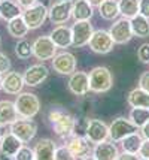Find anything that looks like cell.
Returning a JSON list of instances; mask_svg holds the SVG:
<instances>
[{"mask_svg": "<svg viewBox=\"0 0 149 160\" xmlns=\"http://www.w3.org/2000/svg\"><path fill=\"white\" fill-rule=\"evenodd\" d=\"M15 106L21 118H35L40 111V100L35 93L21 91L15 100Z\"/></svg>", "mask_w": 149, "mask_h": 160, "instance_id": "obj_3", "label": "cell"}, {"mask_svg": "<svg viewBox=\"0 0 149 160\" xmlns=\"http://www.w3.org/2000/svg\"><path fill=\"white\" fill-rule=\"evenodd\" d=\"M52 69H54V72H57L58 75L70 77L76 70V57L72 52H67V51L58 52L52 58Z\"/></svg>", "mask_w": 149, "mask_h": 160, "instance_id": "obj_11", "label": "cell"}, {"mask_svg": "<svg viewBox=\"0 0 149 160\" xmlns=\"http://www.w3.org/2000/svg\"><path fill=\"white\" fill-rule=\"evenodd\" d=\"M48 120L52 124V129L57 136H60L61 139H69L73 130H75V117L70 115L66 109L61 108H52L48 114Z\"/></svg>", "mask_w": 149, "mask_h": 160, "instance_id": "obj_1", "label": "cell"}, {"mask_svg": "<svg viewBox=\"0 0 149 160\" xmlns=\"http://www.w3.org/2000/svg\"><path fill=\"white\" fill-rule=\"evenodd\" d=\"M20 118L15 102L11 100H0V126H11L15 120Z\"/></svg>", "mask_w": 149, "mask_h": 160, "instance_id": "obj_23", "label": "cell"}, {"mask_svg": "<svg viewBox=\"0 0 149 160\" xmlns=\"http://www.w3.org/2000/svg\"><path fill=\"white\" fill-rule=\"evenodd\" d=\"M24 85L26 82H24V77L21 73L15 72V70H9L3 77V88L2 90L7 94H20Z\"/></svg>", "mask_w": 149, "mask_h": 160, "instance_id": "obj_17", "label": "cell"}, {"mask_svg": "<svg viewBox=\"0 0 149 160\" xmlns=\"http://www.w3.org/2000/svg\"><path fill=\"white\" fill-rule=\"evenodd\" d=\"M137 58L145 64L149 63V42H145L137 48Z\"/></svg>", "mask_w": 149, "mask_h": 160, "instance_id": "obj_35", "label": "cell"}, {"mask_svg": "<svg viewBox=\"0 0 149 160\" xmlns=\"http://www.w3.org/2000/svg\"><path fill=\"white\" fill-rule=\"evenodd\" d=\"M72 5L73 2H55L48 9V18L52 24H66L72 18Z\"/></svg>", "mask_w": 149, "mask_h": 160, "instance_id": "obj_15", "label": "cell"}, {"mask_svg": "<svg viewBox=\"0 0 149 160\" xmlns=\"http://www.w3.org/2000/svg\"><path fill=\"white\" fill-rule=\"evenodd\" d=\"M109 33L116 45H125L134 38L133 28H131V21L124 17L116 18L114 21V24L109 28Z\"/></svg>", "mask_w": 149, "mask_h": 160, "instance_id": "obj_4", "label": "cell"}, {"mask_svg": "<svg viewBox=\"0 0 149 160\" xmlns=\"http://www.w3.org/2000/svg\"><path fill=\"white\" fill-rule=\"evenodd\" d=\"M60 2H73V0H60Z\"/></svg>", "mask_w": 149, "mask_h": 160, "instance_id": "obj_47", "label": "cell"}, {"mask_svg": "<svg viewBox=\"0 0 149 160\" xmlns=\"http://www.w3.org/2000/svg\"><path fill=\"white\" fill-rule=\"evenodd\" d=\"M127 103L131 108L136 106H143V108H149V93L145 91L143 88L137 87L134 90H131L127 96Z\"/></svg>", "mask_w": 149, "mask_h": 160, "instance_id": "obj_28", "label": "cell"}, {"mask_svg": "<svg viewBox=\"0 0 149 160\" xmlns=\"http://www.w3.org/2000/svg\"><path fill=\"white\" fill-rule=\"evenodd\" d=\"M137 159H140L139 154H131L127 153V151H124L122 154H118V157H116V160H137Z\"/></svg>", "mask_w": 149, "mask_h": 160, "instance_id": "obj_41", "label": "cell"}, {"mask_svg": "<svg viewBox=\"0 0 149 160\" xmlns=\"http://www.w3.org/2000/svg\"><path fill=\"white\" fill-rule=\"evenodd\" d=\"M22 147V141L18 139L12 132L5 133L0 141V153L6 156L7 159H15V154Z\"/></svg>", "mask_w": 149, "mask_h": 160, "instance_id": "obj_19", "label": "cell"}, {"mask_svg": "<svg viewBox=\"0 0 149 160\" xmlns=\"http://www.w3.org/2000/svg\"><path fill=\"white\" fill-rule=\"evenodd\" d=\"M139 87L149 93V70L143 72L142 75L139 77Z\"/></svg>", "mask_w": 149, "mask_h": 160, "instance_id": "obj_38", "label": "cell"}, {"mask_svg": "<svg viewBox=\"0 0 149 160\" xmlns=\"http://www.w3.org/2000/svg\"><path fill=\"white\" fill-rule=\"evenodd\" d=\"M54 159L55 160H70V159H73V156L70 154L67 145H61V147H57L55 154H54Z\"/></svg>", "mask_w": 149, "mask_h": 160, "instance_id": "obj_36", "label": "cell"}, {"mask_svg": "<svg viewBox=\"0 0 149 160\" xmlns=\"http://www.w3.org/2000/svg\"><path fill=\"white\" fill-rule=\"evenodd\" d=\"M88 120L90 118H75V130H73V135L85 136V130H86V126H88Z\"/></svg>", "mask_w": 149, "mask_h": 160, "instance_id": "obj_33", "label": "cell"}, {"mask_svg": "<svg viewBox=\"0 0 149 160\" xmlns=\"http://www.w3.org/2000/svg\"><path fill=\"white\" fill-rule=\"evenodd\" d=\"M51 39L57 45V48H69L73 43L72 28L67 27L66 24H58L57 27H54V30H52Z\"/></svg>", "mask_w": 149, "mask_h": 160, "instance_id": "obj_21", "label": "cell"}, {"mask_svg": "<svg viewBox=\"0 0 149 160\" xmlns=\"http://www.w3.org/2000/svg\"><path fill=\"white\" fill-rule=\"evenodd\" d=\"M15 159L16 160H33L35 159V151L31 148H29V147L22 145L18 150V153L15 154Z\"/></svg>", "mask_w": 149, "mask_h": 160, "instance_id": "obj_34", "label": "cell"}, {"mask_svg": "<svg viewBox=\"0 0 149 160\" xmlns=\"http://www.w3.org/2000/svg\"><path fill=\"white\" fill-rule=\"evenodd\" d=\"M142 142H143V136L142 133H139V130H137L134 133H130L128 136H125L124 139L121 141V147H122V151H127V153L131 154H139Z\"/></svg>", "mask_w": 149, "mask_h": 160, "instance_id": "obj_27", "label": "cell"}, {"mask_svg": "<svg viewBox=\"0 0 149 160\" xmlns=\"http://www.w3.org/2000/svg\"><path fill=\"white\" fill-rule=\"evenodd\" d=\"M22 18H24L30 30H37L45 24V21L48 18V8H46V5L37 2L36 5L24 9Z\"/></svg>", "mask_w": 149, "mask_h": 160, "instance_id": "obj_8", "label": "cell"}, {"mask_svg": "<svg viewBox=\"0 0 149 160\" xmlns=\"http://www.w3.org/2000/svg\"><path fill=\"white\" fill-rule=\"evenodd\" d=\"M128 118L131 120L139 129H142L143 126L149 121V108H143V106H136L130 111V117Z\"/></svg>", "mask_w": 149, "mask_h": 160, "instance_id": "obj_31", "label": "cell"}, {"mask_svg": "<svg viewBox=\"0 0 149 160\" xmlns=\"http://www.w3.org/2000/svg\"><path fill=\"white\" fill-rule=\"evenodd\" d=\"M3 135H5V132H3V129H2V126H0V141L3 138Z\"/></svg>", "mask_w": 149, "mask_h": 160, "instance_id": "obj_46", "label": "cell"}, {"mask_svg": "<svg viewBox=\"0 0 149 160\" xmlns=\"http://www.w3.org/2000/svg\"><path fill=\"white\" fill-rule=\"evenodd\" d=\"M16 3H18L22 9H27V8L36 5V3H37V0H16Z\"/></svg>", "mask_w": 149, "mask_h": 160, "instance_id": "obj_42", "label": "cell"}, {"mask_svg": "<svg viewBox=\"0 0 149 160\" xmlns=\"http://www.w3.org/2000/svg\"><path fill=\"white\" fill-rule=\"evenodd\" d=\"M131 28L137 38H149V18L137 14L131 18Z\"/></svg>", "mask_w": 149, "mask_h": 160, "instance_id": "obj_29", "label": "cell"}, {"mask_svg": "<svg viewBox=\"0 0 149 160\" xmlns=\"http://www.w3.org/2000/svg\"><path fill=\"white\" fill-rule=\"evenodd\" d=\"M139 157H140V159H145V160H149V139H145V138H143L142 147H140V150H139Z\"/></svg>", "mask_w": 149, "mask_h": 160, "instance_id": "obj_39", "label": "cell"}, {"mask_svg": "<svg viewBox=\"0 0 149 160\" xmlns=\"http://www.w3.org/2000/svg\"><path fill=\"white\" fill-rule=\"evenodd\" d=\"M67 87L75 96H85L90 93V73L82 70H75L69 78Z\"/></svg>", "mask_w": 149, "mask_h": 160, "instance_id": "obj_16", "label": "cell"}, {"mask_svg": "<svg viewBox=\"0 0 149 160\" xmlns=\"http://www.w3.org/2000/svg\"><path fill=\"white\" fill-rule=\"evenodd\" d=\"M116 45L112 39V36L109 33V30H95L92 33L91 39L88 42V47L92 52L95 54H100V56H105V54H109L114 47Z\"/></svg>", "mask_w": 149, "mask_h": 160, "instance_id": "obj_5", "label": "cell"}, {"mask_svg": "<svg viewBox=\"0 0 149 160\" xmlns=\"http://www.w3.org/2000/svg\"><path fill=\"white\" fill-rule=\"evenodd\" d=\"M92 33H94V28H92V24L90 22V20L75 21V24L72 26V38H73L72 45L76 48L88 45Z\"/></svg>", "mask_w": 149, "mask_h": 160, "instance_id": "obj_12", "label": "cell"}, {"mask_svg": "<svg viewBox=\"0 0 149 160\" xmlns=\"http://www.w3.org/2000/svg\"><path fill=\"white\" fill-rule=\"evenodd\" d=\"M85 138L91 144H100L109 139V126L99 118H90L85 130Z\"/></svg>", "mask_w": 149, "mask_h": 160, "instance_id": "obj_10", "label": "cell"}, {"mask_svg": "<svg viewBox=\"0 0 149 160\" xmlns=\"http://www.w3.org/2000/svg\"><path fill=\"white\" fill-rule=\"evenodd\" d=\"M57 145L55 142L49 138H42L37 141L35 145L33 151H35V159L37 160H54V154H55Z\"/></svg>", "mask_w": 149, "mask_h": 160, "instance_id": "obj_20", "label": "cell"}, {"mask_svg": "<svg viewBox=\"0 0 149 160\" xmlns=\"http://www.w3.org/2000/svg\"><path fill=\"white\" fill-rule=\"evenodd\" d=\"M94 14V6L88 0H73L72 5V18L75 21L91 20Z\"/></svg>", "mask_w": 149, "mask_h": 160, "instance_id": "obj_22", "label": "cell"}, {"mask_svg": "<svg viewBox=\"0 0 149 160\" xmlns=\"http://www.w3.org/2000/svg\"><path fill=\"white\" fill-rule=\"evenodd\" d=\"M12 68V63H11V58L6 56V54H3V52H0V73L2 75H5L7 73L9 70Z\"/></svg>", "mask_w": 149, "mask_h": 160, "instance_id": "obj_37", "label": "cell"}, {"mask_svg": "<svg viewBox=\"0 0 149 160\" xmlns=\"http://www.w3.org/2000/svg\"><path fill=\"white\" fill-rule=\"evenodd\" d=\"M24 77V82L27 87H37L43 84L48 77H49V69L43 64V63H39V64H31L30 68L24 70L22 73Z\"/></svg>", "mask_w": 149, "mask_h": 160, "instance_id": "obj_14", "label": "cell"}, {"mask_svg": "<svg viewBox=\"0 0 149 160\" xmlns=\"http://www.w3.org/2000/svg\"><path fill=\"white\" fill-rule=\"evenodd\" d=\"M119 12L121 17L131 20L133 17L139 14V0H119Z\"/></svg>", "mask_w": 149, "mask_h": 160, "instance_id": "obj_30", "label": "cell"}, {"mask_svg": "<svg viewBox=\"0 0 149 160\" xmlns=\"http://www.w3.org/2000/svg\"><path fill=\"white\" fill-rule=\"evenodd\" d=\"M139 14L149 18V0H139Z\"/></svg>", "mask_w": 149, "mask_h": 160, "instance_id": "obj_40", "label": "cell"}, {"mask_svg": "<svg viewBox=\"0 0 149 160\" xmlns=\"http://www.w3.org/2000/svg\"><path fill=\"white\" fill-rule=\"evenodd\" d=\"M137 130H139V127L130 118L118 117L109 126V139L114 141V142H121L125 136H128L130 133L137 132Z\"/></svg>", "mask_w": 149, "mask_h": 160, "instance_id": "obj_7", "label": "cell"}, {"mask_svg": "<svg viewBox=\"0 0 149 160\" xmlns=\"http://www.w3.org/2000/svg\"><path fill=\"white\" fill-rule=\"evenodd\" d=\"M118 148L114 144V141H105V142H100L95 144V147L92 148L91 157L95 160H115L118 157Z\"/></svg>", "mask_w": 149, "mask_h": 160, "instance_id": "obj_18", "label": "cell"}, {"mask_svg": "<svg viewBox=\"0 0 149 160\" xmlns=\"http://www.w3.org/2000/svg\"><path fill=\"white\" fill-rule=\"evenodd\" d=\"M3 88V77H2V73H0V90Z\"/></svg>", "mask_w": 149, "mask_h": 160, "instance_id": "obj_45", "label": "cell"}, {"mask_svg": "<svg viewBox=\"0 0 149 160\" xmlns=\"http://www.w3.org/2000/svg\"><path fill=\"white\" fill-rule=\"evenodd\" d=\"M6 28H7V33L12 36V38H15V39H22V38H26L30 32L29 26L26 24V21H24L22 17H16L14 20L7 21Z\"/></svg>", "mask_w": 149, "mask_h": 160, "instance_id": "obj_25", "label": "cell"}, {"mask_svg": "<svg viewBox=\"0 0 149 160\" xmlns=\"http://www.w3.org/2000/svg\"><path fill=\"white\" fill-rule=\"evenodd\" d=\"M99 14L103 20L115 21L121 15L118 2H116V0H105L99 6Z\"/></svg>", "mask_w": 149, "mask_h": 160, "instance_id": "obj_26", "label": "cell"}, {"mask_svg": "<svg viewBox=\"0 0 149 160\" xmlns=\"http://www.w3.org/2000/svg\"><path fill=\"white\" fill-rule=\"evenodd\" d=\"M31 45H33V56L40 62L52 60L57 54V45L51 39V36H39Z\"/></svg>", "mask_w": 149, "mask_h": 160, "instance_id": "obj_9", "label": "cell"}, {"mask_svg": "<svg viewBox=\"0 0 149 160\" xmlns=\"http://www.w3.org/2000/svg\"><path fill=\"white\" fill-rule=\"evenodd\" d=\"M22 9L14 0H0V18L5 21H11L16 17H22Z\"/></svg>", "mask_w": 149, "mask_h": 160, "instance_id": "obj_24", "label": "cell"}, {"mask_svg": "<svg viewBox=\"0 0 149 160\" xmlns=\"http://www.w3.org/2000/svg\"><path fill=\"white\" fill-rule=\"evenodd\" d=\"M15 54L18 58H21V60H27L30 57L33 56V45L30 43L27 39H20L18 43L15 45Z\"/></svg>", "mask_w": 149, "mask_h": 160, "instance_id": "obj_32", "label": "cell"}, {"mask_svg": "<svg viewBox=\"0 0 149 160\" xmlns=\"http://www.w3.org/2000/svg\"><path fill=\"white\" fill-rule=\"evenodd\" d=\"M88 2H90V3H91L92 6H97V8H99L100 5H101V3H103V2H105V0H88Z\"/></svg>", "mask_w": 149, "mask_h": 160, "instance_id": "obj_44", "label": "cell"}, {"mask_svg": "<svg viewBox=\"0 0 149 160\" xmlns=\"http://www.w3.org/2000/svg\"><path fill=\"white\" fill-rule=\"evenodd\" d=\"M9 127H11L9 132H12L18 139H21L22 144H29L30 141H33V138L37 133V124H36V121H33V118H21L20 117Z\"/></svg>", "mask_w": 149, "mask_h": 160, "instance_id": "obj_6", "label": "cell"}, {"mask_svg": "<svg viewBox=\"0 0 149 160\" xmlns=\"http://www.w3.org/2000/svg\"><path fill=\"white\" fill-rule=\"evenodd\" d=\"M142 136L145 139H149V121L142 127Z\"/></svg>", "mask_w": 149, "mask_h": 160, "instance_id": "obj_43", "label": "cell"}, {"mask_svg": "<svg viewBox=\"0 0 149 160\" xmlns=\"http://www.w3.org/2000/svg\"><path fill=\"white\" fill-rule=\"evenodd\" d=\"M0 45H2V38H0Z\"/></svg>", "mask_w": 149, "mask_h": 160, "instance_id": "obj_48", "label": "cell"}, {"mask_svg": "<svg viewBox=\"0 0 149 160\" xmlns=\"http://www.w3.org/2000/svg\"><path fill=\"white\" fill-rule=\"evenodd\" d=\"M66 145L69 148L73 159H88L91 156V142L86 139L85 136H79V135H72L67 139Z\"/></svg>", "mask_w": 149, "mask_h": 160, "instance_id": "obj_13", "label": "cell"}, {"mask_svg": "<svg viewBox=\"0 0 149 160\" xmlns=\"http://www.w3.org/2000/svg\"><path fill=\"white\" fill-rule=\"evenodd\" d=\"M114 87V75L106 66H97L90 72V91L107 93Z\"/></svg>", "mask_w": 149, "mask_h": 160, "instance_id": "obj_2", "label": "cell"}]
</instances>
